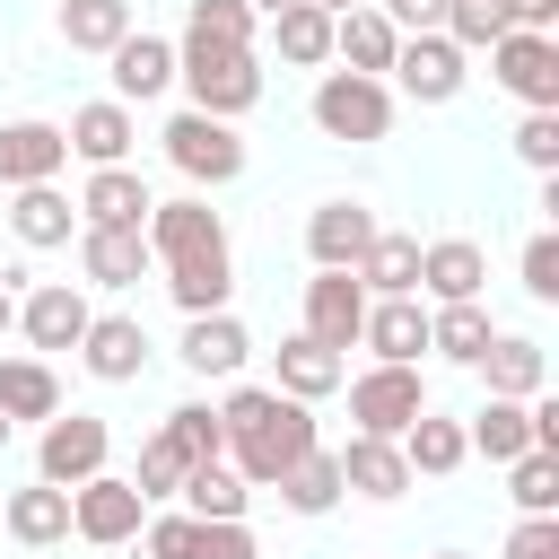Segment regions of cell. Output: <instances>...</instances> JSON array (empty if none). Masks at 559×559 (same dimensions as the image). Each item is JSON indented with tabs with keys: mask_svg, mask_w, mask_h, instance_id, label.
Listing matches in <instances>:
<instances>
[{
	"mask_svg": "<svg viewBox=\"0 0 559 559\" xmlns=\"http://www.w3.org/2000/svg\"><path fill=\"white\" fill-rule=\"evenodd\" d=\"M463 445L489 454V463H524V454H533V419H524V402H498V393H489V402L463 419Z\"/></svg>",
	"mask_w": 559,
	"mask_h": 559,
	"instance_id": "cell-30",
	"label": "cell"
},
{
	"mask_svg": "<svg viewBox=\"0 0 559 559\" xmlns=\"http://www.w3.org/2000/svg\"><path fill=\"white\" fill-rule=\"evenodd\" d=\"M9 437H17V428H9V419H0V445H9Z\"/></svg>",
	"mask_w": 559,
	"mask_h": 559,
	"instance_id": "cell-54",
	"label": "cell"
},
{
	"mask_svg": "<svg viewBox=\"0 0 559 559\" xmlns=\"http://www.w3.org/2000/svg\"><path fill=\"white\" fill-rule=\"evenodd\" d=\"M463 79H472V70H463V52H454L445 35H402V44H393V87H402L411 105H454Z\"/></svg>",
	"mask_w": 559,
	"mask_h": 559,
	"instance_id": "cell-10",
	"label": "cell"
},
{
	"mask_svg": "<svg viewBox=\"0 0 559 559\" xmlns=\"http://www.w3.org/2000/svg\"><path fill=\"white\" fill-rule=\"evenodd\" d=\"M489 79L507 96H524V114H559V44L550 35H498L489 44Z\"/></svg>",
	"mask_w": 559,
	"mask_h": 559,
	"instance_id": "cell-9",
	"label": "cell"
},
{
	"mask_svg": "<svg viewBox=\"0 0 559 559\" xmlns=\"http://www.w3.org/2000/svg\"><path fill=\"white\" fill-rule=\"evenodd\" d=\"M358 323H367V288H358V271H314V280H306V341H323V349H358Z\"/></svg>",
	"mask_w": 559,
	"mask_h": 559,
	"instance_id": "cell-14",
	"label": "cell"
},
{
	"mask_svg": "<svg viewBox=\"0 0 559 559\" xmlns=\"http://www.w3.org/2000/svg\"><path fill=\"white\" fill-rule=\"evenodd\" d=\"M358 341L376 349V367H419V349H428V306H419V297H367Z\"/></svg>",
	"mask_w": 559,
	"mask_h": 559,
	"instance_id": "cell-19",
	"label": "cell"
},
{
	"mask_svg": "<svg viewBox=\"0 0 559 559\" xmlns=\"http://www.w3.org/2000/svg\"><path fill=\"white\" fill-rule=\"evenodd\" d=\"M9 227H17V245L52 253V245L79 236V201H70L61 183H26V192H9Z\"/></svg>",
	"mask_w": 559,
	"mask_h": 559,
	"instance_id": "cell-23",
	"label": "cell"
},
{
	"mask_svg": "<svg viewBox=\"0 0 559 559\" xmlns=\"http://www.w3.org/2000/svg\"><path fill=\"white\" fill-rule=\"evenodd\" d=\"M157 192L140 183V166H87L79 183V227H148Z\"/></svg>",
	"mask_w": 559,
	"mask_h": 559,
	"instance_id": "cell-17",
	"label": "cell"
},
{
	"mask_svg": "<svg viewBox=\"0 0 559 559\" xmlns=\"http://www.w3.org/2000/svg\"><path fill=\"white\" fill-rule=\"evenodd\" d=\"M140 236H148V262H166V271H175V262H201V253H227V218H218L201 192H183V201H157Z\"/></svg>",
	"mask_w": 559,
	"mask_h": 559,
	"instance_id": "cell-7",
	"label": "cell"
},
{
	"mask_svg": "<svg viewBox=\"0 0 559 559\" xmlns=\"http://www.w3.org/2000/svg\"><path fill=\"white\" fill-rule=\"evenodd\" d=\"M183 559H262V542H253V524H201L192 515V550Z\"/></svg>",
	"mask_w": 559,
	"mask_h": 559,
	"instance_id": "cell-44",
	"label": "cell"
},
{
	"mask_svg": "<svg viewBox=\"0 0 559 559\" xmlns=\"http://www.w3.org/2000/svg\"><path fill=\"white\" fill-rule=\"evenodd\" d=\"M454 52H489L498 35H507V17H498V0H445V26H437Z\"/></svg>",
	"mask_w": 559,
	"mask_h": 559,
	"instance_id": "cell-41",
	"label": "cell"
},
{
	"mask_svg": "<svg viewBox=\"0 0 559 559\" xmlns=\"http://www.w3.org/2000/svg\"><path fill=\"white\" fill-rule=\"evenodd\" d=\"M183 44L253 52V9H245V0H192V9H183Z\"/></svg>",
	"mask_w": 559,
	"mask_h": 559,
	"instance_id": "cell-39",
	"label": "cell"
},
{
	"mask_svg": "<svg viewBox=\"0 0 559 559\" xmlns=\"http://www.w3.org/2000/svg\"><path fill=\"white\" fill-rule=\"evenodd\" d=\"M376 17H384L393 35H437V26H445V0H376Z\"/></svg>",
	"mask_w": 559,
	"mask_h": 559,
	"instance_id": "cell-47",
	"label": "cell"
},
{
	"mask_svg": "<svg viewBox=\"0 0 559 559\" xmlns=\"http://www.w3.org/2000/svg\"><path fill=\"white\" fill-rule=\"evenodd\" d=\"M105 61H114V105H157V96L175 87V44L148 35V26H131Z\"/></svg>",
	"mask_w": 559,
	"mask_h": 559,
	"instance_id": "cell-16",
	"label": "cell"
},
{
	"mask_svg": "<svg viewBox=\"0 0 559 559\" xmlns=\"http://www.w3.org/2000/svg\"><path fill=\"white\" fill-rule=\"evenodd\" d=\"M314 9H323V17H349V9H367V0H314Z\"/></svg>",
	"mask_w": 559,
	"mask_h": 559,
	"instance_id": "cell-52",
	"label": "cell"
},
{
	"mask_svg": "<svg viewBox=\"0 0 559 559\" xmlns=\"http://www.w3.org/2000/svg\"><path fill=\"white\" fill-rule=\"evenodd\" d=\"M0 524H9L26 550H52V542H70V489H52V480H35V489H9Z\"/></svg>",
	"mask_w": 559,
	"mask_h": 559,
	"instance_id": "cell-28",
	"label": "cell"
},
{
	"mask_svg": "<svg viewBox=\"0 0 559 559\" xmlns=\"http://www.w3.org/2000/svg\"><path fill=\"white\" fill-rule=\"evenodd\" d=\"M480 376H489V393H498V402H533V393L550 384V358H542V341H533V332H489Z\"/></svg>",
	"mask_w": 559,
	"mask_h": 559,
	"instance_id": "cell-22",
	"label": "cell"
},
{
	"mask_svg": "<svg viewBox=\"0 0 559 559\" xmlns=\"http://www.w3.org/2000/svg\"><path fill=\"white\" fill-rule=\"evenodd\" d=\"M402 463H411V480H419V472H428V480L463 472V463H472V445H463V419H445V411H419V419L402 428Z\"/></svg>",
	"mask_w": 559,
	"mask_h": 559,
	"instance_id": "cell-27",
	"label": "cell"
},
{
	"mask_svg": "<svg viewBox=\"0 0 559 559\" xmlns=\"http://www.w3.org/2000/svg\"><path fill=\"white\" fill-rule=\"evenodd\" d=\"M140 524H148V498H140L122 472H96V480L70 489V533H79V542L122 550V542H140Z\"/></svg>",
	"mask_w": 559,
	"mask_h": 559,
	"instance_id": "cell-6",
	"label": "cell"
},
{
	"mask_svg": "<svg viewBox=\"0 0 559 559\" xmlns=\"http://www.w3.org/2000/svg\"><path fill=\"white\" fill-rule=\"evenodd\" d=\"M183 472H192V463H183L166 437H148V445H140V472H131V489L157 507V498H175V489H183Z\"/></svg>",
	"mask_w": 559,
	"mask_h": 559,
	"instance_id": "cell-43",
	"label": "cell"
},
{
	"mask_svg": "<svg viewBox=\"0 0 559 559\" xmlns=\"http://www.w3.org/2000/svg\"><path fill=\"white\" fill-rule=\"evenodd\" d=\"M61 166H70V140H61V122H0V192H26V183H61Z\"/></svg>",
	"mask_w": 559,
	"mask_h": 559,
	"instance_id": "cell-12",
	"label": "cell"
},
{
	"mask_svg": "<svg viewBox=\"0 0 559 559\" xmlns=\"http://www.w3.org/2000/svg\"><path fill=\"white\" fill-rule=\"evenodd\" d=\"M157 437H166L183 463H227V437H218V411H210V402H175Z\"/></svg>",
	"mask_w": 559,
	"mask_h": 559,
	"instance_id": "cell-40",
	"label": "cell"
},
{
	"mask_svg": "<svg viewBox=\"0 0 559 559\" xmlns=\"http://www.w3.org/2000/svg\"><path fill=\"white\" fill-rule=\"evenodd\" d=\"M61 411V376L44 358H0V419H52Z\"/></svg>",
	"mask_w": 559,
	"mask_h": 559,
	"instance_id": "cell-34",
	"label": "cell"
},
{
	"mask_svg": "<svg viewBox=\"0 0 559 559\" xmlns=\"http://www.w3.org/2000/svg\"><path fill=\"white\" fill-rule=\"evenodd\" d=\"M271 35H280V61H288V70H323V61H332V17H323L314 0H288V9L271 17Z\"/></svg>",
	"mask_w": 559,
	"mask_h": 559,
	"instance_id": "cell-37",
	"label": "cell"
},
{
	"mask_svg": "<svg viewBox=\"0 0 559 559\" xmlns=\"http://www.w3.org/2000/svg\"><path fill=\"white\" fill-rule=\"evenodd\" d=\"M367 245H376V210H367V201H314V218H306L314 271H358Z\"/></svg>",
	"mask_w": 559,
	"mask_h": 559,
	"instance_id": "cell-13",
	"label": "cell"
},
{
	"mask_svg": "<svg viewBox=\"0 0 559 559\" xmlns=\"http://www.w3.org/2000/svg\"><path fill=\"white\" fill-rule=\"evenodd\" d=\"M87 323H96V306H87L79 280H44V288L17 297V332H26V349H79Z\"/></svg>",
	"mask_w": 559,
	"mask_h": 559,
	"instance_id": "cell-11",
	"label": "cell"
},
{
	"mask_svg": "<svg viewBox=\"0 0 559 559\" xmlns=\"http://www.w3.org/2000/svg\"><path fill=\"white\" fill-rule=\"evenodd\" d=\"M524 297H533V306H559V236H550V227L524 245Z\"/></svg>",
	"mask_w": 559,
	"mask_h": 559,
	"instance_id": "cell-46",
	"label": "cell"
},
{
	"mask_svg": "<svg viewBox=\"0 0 559 559\" xmlns=\"http://www.w3.org/2000/svg\"><path fill=\"white\" fill-rule=\"evenodd\" d=\"M358 288H367V297H419V236L376 227V245H367V262H358Z\"/></svg>",
	"mask_w": 559,
	"mask_h": 559,
	"instance_id": "cell-31",
	"label": "cell"
},
{
	"mask_svg": "<svg viewBox=\"0 0 559 559\" xmlns=\"http://www.w3.org/2000/svg\"><path fill=\"white\" fill-rule=\"evenodd\" d=\"M0 332H17V288L0 280Z\"/></svg>",
	"mask_w": 559,
	"mask_h": 559,
	"instance_id": "cell-51",
	"label": "cell"
},
{
	"mask_svg": "<svg viewBox=\"0 0 559 559\" xmlns=\"http://www.w3.org/2000/svg\"><path fill=\"white\" fill-rule=\"evenodd\" d=\"M61 140H70V157H87V166H131V140H140V122H131V105L96 96V105H79V114L61 122Z\"/></svg>",
	"mask_w": 559,
	"mask_h": 559,
	"instance_id": "cell-20",
	"label": "cell"
},
{
	"mask_svg": "<svg viewBox=\"0 0 559 559\" xmlns=\"http://www.w3.org/2000/svg\"><path fill=\"white\" fill-rule=\"evenodd\" d=\"M314 131L323 140H384L393 131V87L358 79V70H323L314 79Z\"/></svg>",
	"mask_w": 559,
	"mask_h": 559,
	"instance_id": "cell-3",
	"label": "cell"
},
{
	"mask_svg": "<svg viewBox=\"0 0 559 559\" xmlns=\"http://www.w3.org/2000/svg\"><path fill=\"white\" fill-rule=\"evenodd\" d=\"M166 297H175L183 314H227V297H236V253L175 262V271H166Z\"/></svg>",
	"mask_w": 559,
	"mask_h": 559,
	"instance_id": "cell-32",
	"label": "cell"
},
{
	"mask_svg": "<svg viewBox=\"0 0 559 559\" xmlns=\"http://www.w3.org/2000/svg\"><path fill=\"white\" fill-rule=\"evenodd\" d=\"M218 437H227V472L245 489H271L297 454H314V411L271 393V384H236L218 402Z\"/></svg>",
	"mask_w": 559,
	"mask_h": 559,
	"instance_id": "cell-1",
	"label": "cell"
},
{
	"mask_svg": "<svg viewBox=\"0 0 559 559\" xmlns=\"http://www.w3.org/2000/svg\"><path fill=\"white\" fill-rule=\"evenodd\" d=\"M175 498H183V515H201V524H245V507H253V489H245L227 463H192Z\"/></svg>",
	"mask_w": 559,
	"mask_h": 559,
	"instance_id": "cell-33",
	"label": "cell"
},
{
	"mask_svg": "<svg viewBox=\"0 0 559 559\" xmlns=\"http://www.w3.org/2000/svg\"><path fill=\"white\" fill-rule=\"evenodd\" d=\"M437 559H463V550H437Z\"/></svg>",
	"mask_w": 559,
	"mask_h": 559,
	"instance_id": "cell-55",
	"label": "cell"
},
{
	"mask_svg": "<svg viewBox=\"0 0 559 559\" xmlns=\"http://www.w3.org/2000/svg\"><path fill=\"white\" fill-rule=\"evenodd\" d=\"M131 35V0H61V44L70 52H114Z\"/></svg>",
	"mask_w": 559,
	"mask_h": 559,
	"instance_id": "cell-38",
	"label": "cell"
},
{
	"mask_svg": "<svg viewBox=\"0 0 559 559\" xmlns=\"http://www.w3.org/2000/svg\"><path fill=\"white\" fill-rule=\"evenodd\" d=\"M245 349H253V341H245L236 306H227V314H183V349H175V358H183L192 376H236Z\"/></svg>",
	"mask_w": 559,
	"mask_h": 559,
	"instance_id": "cell-25",
	"label": "cell"
},
{
	"mask_svg": "<svg viewBox=\"0 0 559 559\" xmlns=\"http://www.w3.org/2000/svg\"><path fill=\"white\" fill-rule=\"evenodd\" d=\"M498 17H507V35H550L559 0H498Z\"/></svg>",
	"mask_w": 559,
	"mask_h": 559,
	"instance_id": "cell-50",
	"label": "cell"
},
{
	"mask_svg": "<svg viewBox=\"0 0 559 559\" xmlns=\"http://www.w3.org/2000/svg\"><path fill=\"white\" fill-rule=\"evenodd\" d=\"M175 87L192 96V114L236 122L262 105V61L253 52H210V44H175Z\"/></svg>",
	"mask_w": 559,
	"mask_h": 559,
	"instance_id": "cell-2",
	"label": "cell"
},
{
	"mask_svg": "<svg viewBox=\"0 0 559 559\" xmlns=\"http://www.w3.org/2000/svg\"><path fill=\"white\" fill-rule=\"evenodd\" d=\"M489 306L472 297V306H428V349L437 358H454V367H480V349H489Z\"/></svg>",
	"mask_w": 559,
	"mask_h": 559,
	"instance_id": "cell-35",
	"label": "cell"
},
{
	"mask_svg": "<svg viewBox=\"0 0 559 559\" xmlns=\"http://www.w3.org/2000/svg\"><path fill=\"white\" fill-rule=\"evenodd\" d=\"M349 384V367H341V349H323V341H306V332H288L280 341V384L271 393H288V402H323V393H341Z\"/></svg>",
	"mask_w": 559,
	"mask_h": 559,
	"instance_id": "cell-24",
	"label": "cell"
},
{
	"mask_svg": "<svg viewBox=\"0 0 559 559\" xmlns=\"http://www.w3.org/2000/svg\"><path fill=\"white\" fill-rule=\"evenodd\" d=\"M480 280H489V253H480L472 236H437V245H419V288H428L437 306H472Z\"/></svg>",
	"mask_w": 559,
	"mask_h": 559,
	"instance_id": "cell-21",
	"label": "cell"
},
{
	"mask_svg": "<svg viewBox=\"0 0 559 559\" xmlns=\"http://www.w3.org/2000/svg\"><path fill=\"white\" fill-rule=\"evenodd\" d=\"M271 489H280V507H297V515H332V507L349 498V489H341V463H332L323 445H314V454H297Z\"/></svg>",
	"mask_w": 559,
	"mask_h": 559,
	"instance_id": "cell-36",
	"label": "cell"
},
{
	"mask_svg": "<svg viewBox=\"0 0 559 559\" xmlns=\"http://www.w3.org/2000/svg\"><path fill=\"white\" fill-rule=\"evenodd\" d=\"M507 498H515L524 515H559V454H524V463H507Z\"/></svg>",
	"mask_w": 559,
	"mask_h": 559,
	"instance_id": "cell-42",
	"label": "cell"
},
{
	"mask_svg": "<svg viewBox=\"0 0 559 559\" xmlns=\"http://www.w3.org/2000/svg\"><path fill=\"white\" fill-rule=\"evenodd\" d=\"M332 463H341V489H358V498H402L411 489V463H402L393 437H349Z\"/></svg>",
	"mask_w": 559,
	"mask_h": 559,
	"instance_id": "cell-26",
	"label": "cell"
},
{
	"mask_svg": "<svg viewBox=\"0 0 559 559\" xmlns=\"http://www.w3.org/2000/svg\"><path fill=\"white\" fill-rule=\"evenodd\" d=\"M245 9H253V17H280V9H288V0H245Z\"/></svg>",
	"mask_w": 559,
	"mask_h": 559,
	"instance_id": "cell-53",
	"label": "cell"
},
{
	"mask_svg": "<svg viewBox=\"0 0 559 559\" xmlns=\"http://www.w3.org/2000/svg\"><path fill=\"white\" fill-rule=\"evenodd\" d=\"M79 271H87V288H140L157 262H148L140 227H79Z\"/></svg>",
	"mask_w": 559,
	"mask_h": 559,
	"instance_id": "cell-18",
	"label": "cell"
},
{
	"mask_svg": "<svg viewBox=\"0 0 559 559\" xmlns=\"http://www.w3.org/2000/svg\"><path fill=\"white\" fill-rule=\"evenodd\" d=\"M140 550H148V559H183V550H192V515H148V524H140Z\"/></svg>",
	"mask_w": 559,
	"mask_h": 559,
	"instance_id": "cell-48",
	"label": "cell"
},
{
	"mask_svg": "<svg viewBox=\"0 0 559 559\" xmlns=\"http://www.w3.org/2000/svg\"><path fill=\"white\" fill-rule=\"evenodd\" d=\"M105 454H114V428H105L96 411H52V419H44V437H35V480L79 489V480H96V472H105Z\"/></svg>",
	"mask_w": 559,
	"mask_h": 559,
	"instance_id": "cell-4",
	"label": "cell"
},
{
	"mask_svg": "<svg viewBox=\"0 0 559 559\" xmlns=\"http://www.w3.org/2000/svg\"><path fill=\"white\" fill-rule=\"evenodd\" d=\"M393 44H402V35L376 17V0L349 9V17H332V61H349L358 79H384V70H393Z\"/></svg>",
	"mask_w": 559,
	"mask_h": 559,
	"instance_id": "cell-29",
	"label": "cell"
},
{
	"mask_svg": "<svg viewBox=\"0 0 559 559\" xmlns=\"http://www.w3.org/2000/svg\"><path fill=\"white\" fill-rule=\"evenodd\" d=\"M515 157H524L533 175H559V114H524V122H515Z\"/></svg>",
	"mask_w": 559,
	"mask_h": 559,
	"instance_id": "cell-45",
	"label": "cell"
},
{
	"mask_svg": "<svg viewBox=\"0 0 559 559\" xmlns=\"http://www.w3.org/2000/svg\"><path fill=\"white\" fill-rule=\"evenodd\" d=\"M79 367H87L96 384H140V376H148V332H140V314H96V323L79 332Z\"/></svg>",
	"mask_w": 559,
	"mask_h": 559,
	"instance_id": "cell-15",
	"label": "cell"
},
{
	"mask_svg": "<svg viewBox=\"0 0 559 559\" xmlns=\"http://www.w3.org/2000/svg\"><path fill=\"white\" fill-rule=\"evenodd\" d=\"M157 140H166L175 175H192V183H210V192L245 175V140H236V122H210V114H192V105H183V114H175Z\"/></svg>",
	"mask_w": 559,
	"mask_h": 559,
	"instance_id": "cell-5",
	"label": "cell"
},
{
	"mask_svg": "<svg viewBox=\"0 0 559 559\" xmlns=\"http://www.w3.org/2000/svg\"><path fill=\"white\" fill-rule=\"evenodd\" d=\"M428 411V384H419V367H367L358 384H349V419H358V437H393L402 445V428Z\"/></svg>",
	"mask_w": 559,
	"mask_h": 559,
	"instance_id": "cell-8",
	"label": "cell"
},
{
	"mask_svg": "<svg viewBox=\"0 0 559 559\" xmlns=\"http://www.w3.org/2000/svg\"><path fill=\"white\" fill-rule=\"evenodd\" d=\"M507 559H559V515H524L507 533Z\"/></svg>",
	"mask_w": 559,
	"mask_h": 559,
	"instance_id": "cell-49",
	"label": "cell"
}]
</instances>
